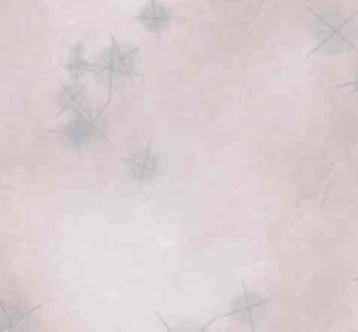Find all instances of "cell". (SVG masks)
I'll return each instance as SVG.
<instances>
[{
    "instance_id": "cell-1",
    "label": "cell",
    "mask_w": 358,
    "mask_h": 332,
    "mask_svg": "<svg viewBox=\"0 0 358 332\" xmlns=\"http://www.w3.org/2000/svg\"><path fill=\"white\" fill-rule=\"evenodd\" d=\"M94 79L107 89H119L138 73V49L112 38L91 66Z\"/></svg>"
},
{
    "instance_id": "cell-2",
    "label": "cell",
    "mask_w": 358,
    "mask_h": 332,
    "mask_svg": "<svg viewBox=\"0 0 358 332\" xmlns=\"http://www.w3.org/2000/svg\"><path fill=\"white\" fill-rule=\"evenodd\" d=\"M107 131V117L103 108H91L87 105L83 110L76 112L59 129L63 143L73 152L87 149L100 142Z\"/></svg>"
},
{
    "instance_id": "cell-3",
    "label": "cell",
    "mask_w": 358,
    "mask_h": 332,
    "mask_svg": "<svg viewBox=\"0 0 358 332\" xmlns=\"http://www.w3.org/2000/svg\"><path fill=\"white\" fill-rule=\"evenodd\" d=\"M317 48L315 51L341 52L355 44V27L352 17L341 13H317L313 23Z\"/></svg>"
},
{
    "instance_id": "cell-4",
    "label": "cell",
    "mask_w": 358,
    "mask_h": 332,
    "mask_svg": "<svg viewBox=\"0 0 358 332\" xmlns=\"http://www.w3.org/2000/svg\"><path fill=\"white\" fill-rule=\"evenodd\" d=\"M124 166L128 177L138 184L156 180L163 171L161 156L150 147H140V149L133 150L124 159Z\"/></svg>"
},
{
    "instance_id": "cell-5",
    "label": "cell",
    "mask_w": 358,
    "mask_h": 332,
    "mask_svg": "<svg viewBox=\"0 0 358 332\" xmlns=\"http://www.w3.org/2000/svg\"><path fill=\"white\" fill-rule=\"evenodd\" d=\"M266 311H268V299H264L261 294L241 292L231 303L229 317L255 331L266 317Z\"/></svg>"
},
{
    "instance_id": "cell-6",
    "label": "cell",
    "mask_w": 358,
    "mask_h": 332,
    "mask_svg": "<svg viewBox=\"0 0 358 332\" xmlns=\"http://www.w3.org/2000/svg\"><path fill=\"white\" fill-rule=\"evenodd\" d=\"M135 20L138 21L147 31L159 34V31H164L170 27L171 21H173V13H171L164 3H161L159 0H149V2L140 9V13L136 14Z\"/></svg>"
},
{
    "instance_id": "cell-7",
    "label": "cell",
    "mask_w": 358,
    "mask_h": 332,
    "mask_svg": "<svg viewBox=\"0 0 358 332\" xmlns=\"http://www.w3.org/2000/svg\"><path fill=\"white\" fill-rule=\"evenodd\" d=\"M58 107L63 114H76L87 107V89L84 84L72 80L63 84L58 93Z\"/></svg>"
},
{
    "instance_id": "cell-8",
    "label": "cell",
    "mask_w": 358,
    "mask_h": 332,
    "mask_svg": "<svg viewBox=\"0 0 358 332\" xmlns=\"http://www.w3.org/2000/svg\"><path fill=\"white\" fill-rule=\"evenodd\" d=\"M31 324L30 311L17 304H9L3 310L2 331L3 332H28Z\"/></svg>"
},
{
    "instance_id": "cell-9",
    "label": "cell",
    "mask_w": 358,
    "mask_h": 332,
    "mask_svg": "<svg viewBox=\"0 0 358 332\" xmlns=\"http://www.w3.org/2000/svg\"><path fill=\"white\" fill-rule=\"evenodd\" d=\"M91 62L87 59L86 48H84L83 42H77L72 49L69 51L65 59V70L72 75L73 80H79L84 73H87L91 70Z\"/></svg>"
},
{
    "instance_id": "cell-10",
    "label": "cell",
    "mask_w": 358,
    "mask_h": 332,
    "mask_svg": "<svg viewBox=\"0 0 358 332\" xmlns=\"http://www.w3.org/2000/svg\"><path fill=\"white\" fill-rule=\"evenodd\" d=\"M166 332H206V329L199 325H178V327H166Z\"/></svg>"
},
{
    "instance_id": "cell-11",
    "label": "cell",
    "mask_w": 358,
    "mask_h": 332,
    "mask_svg": "<svg viewBox=\"0 0 358 332\" xmlns=\"http://www.w3.org/2000/svg\"><path fill=\"white\" fill-rule=\"evenodd\" d=\"M350 86H352L353 89H355L357 93H358V66H357V70H355V75H353L352 82H350Z\"/></svg>"
}]
</instances>
